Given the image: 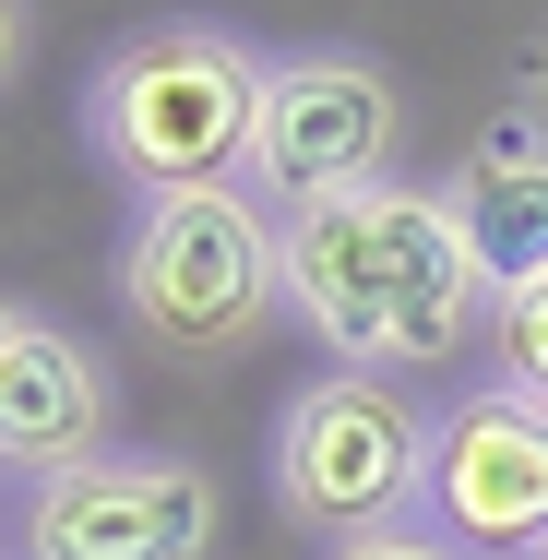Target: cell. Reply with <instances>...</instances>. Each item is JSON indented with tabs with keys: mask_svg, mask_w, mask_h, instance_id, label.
<instances>
[{
	"mask_svg": "<svg viewBox=\"0 0 548 560\" xmlns=\"http://www.w3.org/2000/svg\"><path fill=\"white\" fill-rule=\"evenodd\" d=\"M287 226V311L311 323L334 370H441V358H477L501 287L477 275V250L453 238L441 191L418 179H382V191H346V203H299Z\"/></svg>",
	"mask_w": 548,
	"mask_h": 560,
	"instance_id": "1",
	"label": "cell"
},
{
	"mask_svg": "<svg viewBox=\"0 0 548 560\" xmlns=\"http://www.w3.org/2000/svg\"><path fill=\"white\" fill-rule=\"evenodd\" d=\"M263 48L226 36L203 12H167V24H131L108 60L84 72V143L131 203L155 191H226L250 167V131H263Z\"/></svg>",
	"mask_w": 548,
	"mask_h": 560,
	"instance_id": "2",
	"label": "cell"
},
{
	"mask_svg": "<svg viewBox=\"0 0 548 560\" xmlns=\"http://www.w3.org/2000/svg\"><path fill=\"white\" fill-rule=\"evenodd\" d=\"M108 287H119V323H131L143 358L215 370L238 346H263V323L287 311V226L263 215L238 179L226 191H155L119 226Z\"/></svg>",
	"mask_w": 548,
	"mask_h": 560,
	"instance_id": "3",
	"label": "cell"
},
{
	"mask_svg": "<svg viewBox=\"0 0 548 560\" xmlns=\"http://www.w3.org/2000/svg\"><path fill=\"white\" fill-rule=\"evenodd\" d=\"M263 477H275V513L299 537H382V525H418V489H430V418L406 382L382 370H323L287 394L275 442H263Z\"/></svg>",
	"mask_w": 548,
	"mask_h": 560,
	"instance_id": "4",
	"label": "cell"
},
{
	"mask_svg": "<svg viewBox=\"0 0 548 560\" xmlns=\"http://www.w3.org/2000/svg\"><path fill=\"white\" fill-rule=\"evenodd\" d=\"M406 155V84L370 48H287L263 72V131H250V179L275 191V215L382 191Z\"/></svg>",
	"mask_w": 548,
	"mask_h": 560,
	"instance_id": "5",
	"label": "cell"
},
{
	"mask_svg": "<svg viewBox=\"0 0 548 560\" xmlns=\"http://www.w3.org/2000/svg\"><path fill=\"white\" fill-rule=\"evenodd\" d=\"M418 525L441 549H489V560H537L548 549V406H525L513 382H477L430 418V489Z\"/></svg>",
	"mask_w": 548,
	"mask_h": 560,
	"instance_id": "6",
	"label": "cell"
},
{
	"mask_svg": "<svg viewBox=\"0 0 548 560\" xmlns=\"http://www.w3.org/2000/svg\"><path fill=\"white\" fill-rule=\"evenodd\" d=\"M226 489L191 453H96L36 477L24 501V560H215Z\"/></svg>",
	"mask_w": 548,
	"mask_h": 560,
	"instance_id": "7",
	"label": "cell"
},
{
	"mask_svg": "<svg viewBox=\"0 0 548 560\" xmlns=\"http://www.w3.org/2000/svg\"><path fill=\"white\" fill-rule=\"evenodd\" d=\"M119 430V382L108 358L84 335H60V323H12L0 346V465H24V477H60V465H96Z\"/></svg>",
	"mask_w": 548,
	"mask_h": 560,
	"instance_id": "8",
	"label": "cell"
},
{
	"mask_svg": "<svg viewBox=\"0 0 548 560\" xmlns=\"http://www.w3.org/2000/svg\"><path fill=\"white\" fill-rule=\"evenodd\" d=\"M441 215L453 238L477 250V275L513 299V287H537L548 275V143L525 119H489L453 167H441Z\"/></svg>",
	"mask_w": 548,
	"mask_h": 560,
	"instance_id": "9",
	"label": "cell"
},
{
	"mask_svg": "<svg viewBox=\"0 0 548 560\" xmlns=\"http://www.w3.org/2000/svg\"><path fill=\"white\" fill-rule=\"evenodd\" d=\"M489 382H513L525 406H548V275L489 311Z\"/></svg>",
	"mask_w": 548,
	"mask_h": 560,
	"instance_id": "10",
	"label": "cell"
},
{
	"mask_svg": "<svg viewBox=\"0 0 548 560\" xmlns=\"http://www.w3.org/2000/svg\"><path fill=\"white\" fill-rule=\"evenodd\" d=\"M323 560H465V549H441L430 525H382V537H346V549H323Z\"/></svg>",
	"mask_w": 548,
	"mask_h": 560,
	"instance_id": "11",
	"label": "cell"
},
{
	"mask_svg": "<svg viewBox=\"0 0 548 560\" xmlns=\"http://www.w3.org/2000/svg\"><path fill=\"white\" fill-rule=\"evenodd\" d=\"M513 119H525V131L548 143V36L525 48V60H513Z\"/></svg>",
	"mask_w": 548,
	"mask_h": 560,
	"instance_id": "12",
	"label": "cell"
},
{
	"mask_svg": "<svg viewBox=\"0 0 548 560\" xmlns=\"http://www.w3.org/2000/svg\"><path fill=\"white\" fill-rule=\"evenodd\" d=\"M24 36H36V24H24V0H0V84L24 72Z\"/></svg>",
	"mask_w": 548,
	"mask_h": 560,
	"instance_id": "13",
	"label": "cell"
},
{
	"mask_svg": "<svg viewBox=\"0 0 548 560\" xmlns=\"http://www.w3.org/2000/svg\"><path fill=\"white\" fill-rule=\"evenodd\" d=\"M12 323H24V311H12V299H0V346H12Z\"/></svg>",
	"mask_w": 548,
	"mask_h": 560,
	"instance_id": "14",
	"label": "cell"
},
{
	"mask_svg": "<svg viewBox=\"0 0 548 560\" xmlns=\"http://www.w3.org/2000/svg\"><path fill=\"white\" fill-rule=\"evenodd\" d=\"M537 560H548V549H537Z\"/></svg>",
	"mask_w": 548,
	"mask_h": 560,
	"instance_id": "15",
	"label": "cell"
}]
</instances>
